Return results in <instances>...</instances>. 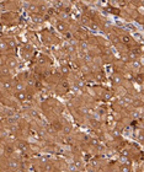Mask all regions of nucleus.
Instances as JSON below:
<instances>
[{
  "label": "nucleus",
  "mask_w": 144,
  "mask_h": 172,
  "mask_svg": "<svg viewBox=\"0 0 144 172\" xmlns=\"http://www.w3.org/2000/svg\"><path fill=\"white\" fill-rule=\"evenodd\" d=\"M5 65H6L10 70H14L19 67V60H17L15 57H9V58H6V60H5Z\"/></svg>",
  "instance_id": "f257e3e1"
},
{
  "label": "nucleus",
  "mask_w": 144,
  "mask_h": 172,
  "mask_svg": "<svg viewBox=\"0 0 144 172\" xmlns=\"http://www.w3.org/2000/svg\"><path fill=\"white\" fill-rule=\"evenodd\" d=\"M56 28L58 29L59 32H65L67 31V23H65L64 21H62V20H58L56 22Z\"/></svg>",
  "instance_id": "f03ea898"
},
{
  "label": "nucleus",
  "mask_w": 144,
  "mask_h": 172,
  "mask_svg": "<svg viewBox=\"0 0 144 172\" xmlns=\"http://www.w3.org/2000/svg\"><path fill=\"white\" fill-rule=\"evenodd\" d=\"M8 165H9V167L11 170H14V171L20 168V162H19V160H16V159H11Z\"/></svg>",
  "instance_id": "7ed1b4c3"
},
{
  "label": "nucleus",
  "mask_w": 144,
  "mask_h": 172,
  "mask_svg": "<svg viewBox=\"0 0 144 172\" xmlns=\"http://www.w3.org/2000/svg\"><path fill=\"white\" fill-rule=\"evenodd\" d=\"M10 73H11V70L6 65H1V67H0V75L1 76H10Z\"/></svg>",
  "instance_id": "20e7f679"
},
{
  "label": "nucleus",
  "mask_w": 144,
  "mask_h": 172,
  "mask_svg": "<svg viewBox=\"0 0 144 172\" xmlns=\"http://www.w3.org/2000/svg\"><path fill=\"white\" fill-rule=\"evenodd\" d=\"M15 97L19 100V101H25V100H27V93L25 92V91H19V92H16L15 93Z\"/></svg>",
  "instance_id": "39448f33"
},
{
  "label": "nucleus",
  "mask_w": 144,
  "mask_h": 172,
  "mask_svg": "<svg viewBox=\"0 0 144 172\" xmlns=\"http://www.w3.org/2000/svg\"><path fill=\"white\" fill-rule=\"evenodd\" d=\"M119 172H132V167L129 164H122L119 166Z\"/></svg>",
  "instance_id": "423d86ee"
},
{
  "label": "nucleus",
  "mask_w": 144,
  "mask_h": 172,
  "mask_svg": "<svg viewBox=\"0 0 144 172\" xmlns=\"http://www.w3.org/2000/svg\"><path fill=\"white\" fill-rule=\"evenodd\" d=\"M138 57H139V54H138V52H137V51H131V52H129V54H128L129 60H133V62L137 60Z\"/></svg>",
  "instance_id": "0eeeda50"
},
{
  "label": "nucleus",
  "mask_w": 144,
  "mask_h": 172,
  "mask_svg": "<svg viewBox=\"0 0 144 172\" xmlns=\"http://www.w3.org/2000/svg\"><path fill=\"white\" fill-rule=\"evenodd\" d=\"M14 85H15V84H13L11 81H5L4 84H3V86H4L5 90H9V91L13 90V88H14Z\"/></svg>",
  "instance_id": "6e6552de"
},
{
  "label": "nucleus",
  "mask_w": 144,
  "mask_h": 172,
  "mask_svg": "<svg viewBox=\"0 0 144 172\" xmlns=\"http://www.w3.org/2000/svg\"><path fill=\"white\" fill-rule=\"evenodd\" d=\"M47 62H48L47 57H44L43 54H40L38 55V58H37V63L38 64H47Z\"/></svg>",
  "instance_id": "1a4fd4ad"
},
{
  "label": "nucleus",
  "mask_w": 144,
  "mask_h": 172,
  "mask_svg": "<svg viewBox=\"0 0 144 172\" xmlns=\"http://www.w3.org/2000/svg\"><path fill=\"white\" fill-rule=\"evenodd\" d=\"M121 39H122V42L126 43V44H128V43L132 42V39H131V37L128 36V34H122V36H121Z\"/></svg>",
  "instance_id": "9d476101"
},
{
  "label": "nucleus",
  "mask_w": 144,
  "mask_h": 172,
  "mask_svg": "<svg viewBox=\"0 0 144 172\" xmlns=\"http://www.w3.org/2000/svg\"><path fill=\"white\" fill-rule=\"evenodd\" d=\"M112 79H113V82H115V84H121L122 82V78H121V75L119 74H115Z\"/></svg>",
  "instance_id": "9b49d317"
},
{
  "label": "nucleus",
  "mask_w": 144,
  "mask_h": 172,
  "mask_svg": "<svg viewBox=\"0 0 144 172\" xmlns=\"http://www.w3.org/2000/svg\"><path fill=\"white\" fill-rule=\"evenodd\" d=\"M32 20H33L35 22H42V21H43V17H42L41 14H38V15H32Z\"/></svg>",
  "instance_id": "f8f14e48"
},
{
  "label": "nucleus",
  "mask_w": 144,
  "mask_h": 172,
  "mask_svg": "<svg viewBox=\"0 0 144 172\" xmlns=\"http://www.w3.org/2000/svg\"><path fill=\"white\" fill-rule=\"evenodd\" d=\"M14 88L16 90V92H19V91H23V88L25 87H23V85L21 84V82H17V84L14 85Z\"/></svg>",
  "instance_id": "ddd939ff"
},
{
  "label": "nucleus",
  "mask_w": 144,
  "mask_h": 172,
  "mask_svg": "<svg viewBox=\"0 0 144 172\" xmlns=\"http://www.w3.org/2000/svg\"><path fill=\"white\" fill-rule=\"evenodd\" d=\"M19 147H20V150H22V151H27L28 145L26 143H23V141H20V143H19Z\"/></svg>",
  "instance_id": "4468645a"
},
{
  "label": "nucleus",
  "mask_w": 144,
  "mask_h": 172,
  "mask_svg": "<svg viewBox=\"0 0 144 172\" xmlns=\"http://www.w3.org/2000/svg\"><path fill=\"white\" fill-rule=\"evenodd\" d=\"M5 43H6V47H8V48H14V47H15V44H16L14 39H8Z\"/></svg>",
  "instance_id": "2eb2a0df"
},
{
  "label": "nucleus",
  "mask_w": 144,
  "mask_h": 172,
  "mask_svg": "<svg viewBox=\"0 0 144 172\" xmlns=\"http://www.w3.org/2000/svg\"><path fill=\"white\" fill-rule=\"evenodd\" d=\"M61 70H62V74H67V73L69 72V68H68L65 64H63V65H62V68H61Z\"/></svg>",
  "instance_id": "dca6fc26"
},
{
  "label": "nucleus",
  "mask_w": 144,
  "mask_h": 172,
  "mask_svg": "<svg viewBox=\"0 0 144 172\" xmlns=\"http://www.w3.org/2000/svg\"><path fill=\"white\" fill-rule=\"evenodd\" d=\"M119 160H121V165L122 164H129V160L127 157H124V156H121V159H119Z\"/></svg>",
  "instance_id": "f3484780"
},
{
  "label": "nucleus",
  "mask_w": 144,
  "mask_h": 172,
  "mask_svg": "<svg viewBox=\"0 0 144 172\" xmlns=\"http://www.w3.org/2000/svg\"><path fill=\"white\" fill-rule=\"evenodd\" d=\"M0 49H8L6 43H5V42H1V41H0Z\"/></svg>",
  "instance_id": "a211bd4d"
},
{
  "label": "nucleus",
  "mask_w": 144,
  "mask_h": 172,
  "mask_svg": "<svg viewBox=\"0 0 144 172\" xmlns=\"http://www.w3.org/2000/svg\"><path fill=\"white\" fill-rule=\"evenodd\" d=\"M15 172H25V171H23V170H21V168H19V170H16Z\"/></svg>",
  "instance_id": "6ab92c4d"
},
{
  "label": "nucleus",
  "mask_w": 144,
  "mask_h": 172,
  "mask_svg": "<svg viewBox=\"0 0 144 172\" xmlns=\"http://www.w3.org/2000/svg\"><path fill=\"white\" fill-rule=\"evenodd\" d=\"M3 171V167H1V165H0V172H1Z\"/></svg>",
  "instance_id": "aec40b11"
}]
</instances>
